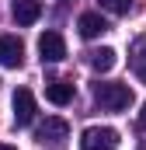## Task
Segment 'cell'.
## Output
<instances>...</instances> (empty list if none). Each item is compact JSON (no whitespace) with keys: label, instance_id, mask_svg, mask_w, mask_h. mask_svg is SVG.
<instances>
[{"label":"cell","instance_id":"1","mask_svg":"<svg viewBox=\"0 0 146 150\" xmlns=\"http://www.w3.org/2000/svg\"><path fill=\"white\" fill-rule=\"evenodd\" d=\"M94 101L105 112H125L132 105V91L129 84H115V80H98L94 84Z\"/></svg>","mask_w":146,"mask_h":150},{"label":"cell","instance_id":"2","mask_svg":"<svg viewBox=\"0 0 146 150\" xmlns=\"http://www.w3.org/2000/svg\"><path fill=\"white\" fill-rule=\"evenodd\" d=\"M80 150H118V129L111 126H91L80 133Z\"/></svg>","mask_w":146,"mask_h":150},{"label":"cell","instance_id":"3","mask_svg":"<svg viewBox=\"0 0 146 150\" xmlns=\"http://www.w3.org/2000/svg\"><path fill=\"white\" fill-rule=\"evenodd\" d=\"M38 56L42 63H63L66 59V42L59 32H42L38 35Z\"/></svg>","mask_w":146,"mask_h":150},{"label":"cell","instance_id":"4","mask_svg":"<svg viewBox=\"0 0 146 150\" xmlns=\"http://www.w3.org/2000/svg\"><path fill=\"white\" fill-rule=\"evenodd\" d=\"M35 112H38L35 94L28 87H18L14 91V126H32L35 122Z\"/></svg>","mask_w":146,"mask_h":150},{"label":"cell","instance_id":"5","mask_svg":"<svg viewBox=\"0 0 146 150\" xmlns=\"http://www.w3.org/2000/svg\"><path fill=\"white\" fill-rule=\"evenodd\" d=\"M21 63H25V45H21V38L18 35H0V67L14 70V67H21Z\"/></svg>","mask_w":146,"mask_h":150},{"label":"cell","instance_id":"6","mask_svg":"<svg viewBox=\"0 0 146 150\" xmlns=\"http://www.w3.org/2000/svg\"><path fill=\"white\" fill-rule=\"evenodd\" d=\"M38 143H63L66 136H70V126L63 122V119H45L42 126H38Z\"/></svg>","mask_w":146,"mask_h":150},{"label":"cell","instance_id":"7","mask_svg":"<svg viewBox=\"0 0 146 150\" xmlns=\"http://www.w3.org/2000/svg\"><path fill=\"white\" fill-rule=\"evenodd\" d=\"M77 28H80V35H84V38H98V35H105V32H108L105 18H101L98 11H87V14H80Z\"/></svg>","mask_w":146,"mask_h":150},{"label":"cell","instance_id":"8","mask_svg":"<svg viewBox=\"0 0 146 150\" xmlns=\"http://www.w3.org/2000/svg\"><path fill=\"white\" fill-rule=\"evenodd\" d=\"M42 18V0H14V21L18 25H35Z\"/></svg>","mask_w":146,"mask_h":150},{"label":"cell","instance_id":"9","mask_svg":"<svg viewBox=\"0 0 146 150\" xmlns=\"http://www.w3.org/2000/svg\"><path fill=\"white\" fill-rule=\"evenodd\" d=\"M87 63H91L98 74H108L111 67L118 63V52H115V49H108V45H101V49H91V52H87Z\"/></svg>","mask_w":146,"mask_h":150},{"label":"cell","instance_id":"10","mask_svg":"<svg viewBox=\"0 0 146 150\" xmlns=\"http://www.w3.org/2000/svg\"><path fill=\"white\" fill-rule=\"evenodd\" d=\"M45 98H49L52 105H70L73 101V84L70 80H52V84H45Z\"/></svg>","mask_w":146,"mask_h":150},{"label":"cell","instance_id":"11","mask_svg":"<svg viewBox=\"0 0 146 150\" xmlns=\"http://www.w3.org/2000/svg\"><path fill=\"white\" fill-rule=\"evenodd\" d=\"M132 70H136V77L146 84V38H139L136 49H132Z\"/></svg>","mask_w":146,"mask_h":150},{"label":"cell","instance_id":"12","mask_svg":"<svg viewBox=\"0 0 146 150\" xmlns=\"http://www.w3.org/2000/svg\"><path fill=\"white\" fill-rule=\"evenodd\" d=\"M101 7L111 14H129L132 11V0H101Z\"/></svg>","mask_w":146,"mask_h":150},{"label":"cell","instance_id":"13","mask_svg":"<svg viewBox=\"0 0 146 150\" xmlns=\"http://www.w3.org/2000/svg\"><path fill=\"white\" fill-rule=\"evenodd\" d=\"M139 126L146 129V105H143V112H139Z\"/></svg>","mask_w":146,"mask_h":150},{"label":"cell","instance_id":"14","mask_svg":"<svg viewBox=\"0 0 146 150\" xmlns=\"http://www.w3.org/2000/svg\"><path fill=\"white\" fill-rule=\"evenodd\" d=\"M0 150H18V147H11V143H0Z\"/></svg>","mask_w":146,"mask_h":150}]
</instances>
